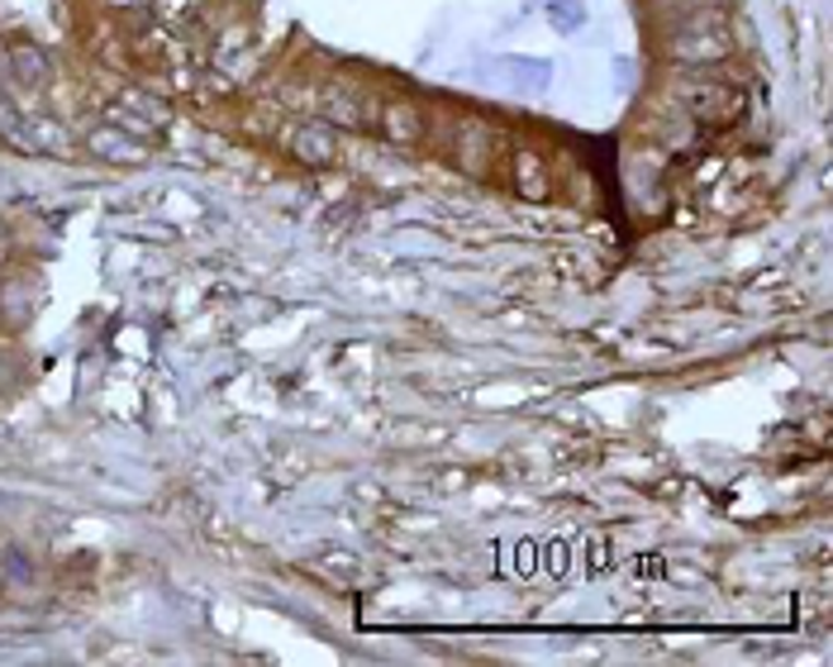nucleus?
<instances>
[{"mask_svg": "<svg viewBox=\"0 0 833 667\" xmlns=\"http://www.w3.org/2000/svg\"><path fill=\"white\" fill-rule=\"evenodd\" d=\"M5 62H10V77L24 81V87H44V81L53 77V62H48V53L38 48V44H10L5 48Z\"/></svg>", "mask_w": 833, "mask_h": 667, "instance_id": "nucleus-5", "label": "nucleus"}, {"mask_svg": "<svg viewBox=\"0 0 833 667\" xmlns=\"http://www.w3.org/2000/svg\"><path fill=\"white\" fill-rule=\"evenodd\" d=\"M105 5H119V10H134V5H148V0H105Z\"/></svg>", "mask_w": 833, "mask_h": 667, "instance_id": "nucleus-11", "label": "nucleus"}, {"mask_svg": "<svg viewBox=\"0 0 833 667\" xmlns=\"http://www.w3.org/2000/svg\"><path fill=\"white\" fill-rule=\"evenodd\" d=\"M86 148H91L95 158H105V162H119V168H139V162L148 158V153H143V143L134 139V134H125V129H115V125L95 129L91 139H86Z\"/></svg>", "mask_w": 833, "mask_h": 667, "instance_id": "nucleus-3", "label": "nucleus"}, {"mask_svg": "<svg viewBox=\"0 0 833 667\" xmlns=\"http://www.w3.org/2000/svg\"><path fill=\"white\" fill-rule=\"evenodd\" d=\"M15 139H24L30 148H38V153H53V158H72V139H67L62 125H53L48 115H24Z\"/></svg>", "mask_w": 833, "mask_h": 667, "instance_id": "nucleus-4", "label": "nucleus"}, {"mask_svg": "<svg viewBox=\"0 0 833 667\" xmlns=\"http://www.w3.org/2000/svg\"><path fill=\"white\" fill-rule=\"evenodd\" d=\"M334 153H338L334 129L305 125V129L296 134V158H300V162H310V168H324V162H334Z\"/></svg>", "mask_w": 833, "mask_h": 667, "instance_id": "nucleus-6", "label": "nucleus"}, {"mask_svg": "<svg viewBox=\"0 0 833 667\" xmlns=\"http://www.w3.org/2000/svg\"><path fill=\"white\" fill-rule=\"evenodd\" d=\"M324 115H329L334 125H344V129H362L358 101H352V95H344L338 87H329V91H324Z\"/></svg>", "mask_w": 833, "mask_h": 667, "instance_id": "nucleus-9", "label": "nucleus"}, {"mask_svg": "<svg viewBox=\"0 0 833 667\" xmlns=\"http://www.w3.org/2000/svg\"><path fill=\"white\" fill-rule=\"evenodd\" d=\"M729 48H733L729 20H724L719 10H701V15H691L686 24H676L672 44H667V53H672L676 62H719Z\"/></svg>", "mask_w": 833, "mask_h": 667, "instance_id": "nucleus-1", "label": "nucleus"}, {"mask_svg": "<svg viewBox=\"0 0 833 667\" xmlns=\"http://www.w3.org/2000/svg\"><path fill=\"white\" fill-rule=\"evenodd\" d=\"M5 249H10V234H5V225H0V263H5Z\"/></svg>", "mask_w": 833, "mask_h": 667, "instance_id": "nucleus-12", "label": "nucleus"}, {"mask_svg": "<svg viewBox=\"0 0 833 667\" xmlns=\"http://www.w3.org/2000/svg\"><path fill=\"white\" fill-rule=\"evenodd\" d=\"M0 577H10V582H30V563H24V553L10 549V553H5V567H0Z\"/></svg>", "mask_w": 833, "mask_h": 667, "instance_id": "nucleus-10", "label": "nucleus"}, {"mask_svg": "<svg viewBox=\"0 0 833 667\" xmlns=\"http://www.w3.org/2000/svg\"><path fill=\"white\" fill-rule=\"evenodd\" d=\"M676 95L686 101V111L695 119H705V125H729V119H739V111H743V91L729 87V81L691 77V81H681Z\"/></svg>", "mask_w": 833, "mask_h": 667, "instance_id": "nucleus-2", "label": "nucleus"}, {"mask_svg": "<svg viewBox=\"0 0 833 667\" xmlns=\"http://www.w3.org/2000/svg\"><path fill=\"white\" fill-rule=\"evenodd\" d=\"M381 129H386L391 143H419V134H425V119H419L415 105H391V111L381 115Z\"/></svg>", "mask_w": 833, "mask_h": 667, "instance_id": "nucleus-8", "label": "nucleus"}, {"mask_svg": "<svg viewBox=\"0 0 833 667\" xmlns=\"http://www.w3.org/2000/svg\"><path fill=\"white\" fill-rule=\"evenodd\" d=\"M115 105H125V111H129L134 119H143L148 129H167V119H172L167 101H158V95H148V91H119Z\"/></svg>", "mask_w": 833, "mask_h": 667, "instance_id": "nucleus-7", "label": "nucleus"}]
</instances>
